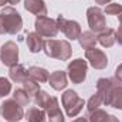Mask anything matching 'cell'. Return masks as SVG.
Returning a JSON list of instances; mask_svg holds the SVG:
<instances>
[{
    "mask_svg": "<svg viewBox=\"0 0 122 122\" xmlns=\"http://www.w3.org/2000/svg\"><path fill=\"white\" fill-rule=\"evenodd\" d=\"M97 91L104 97V104L122 111V82L117 78H99L97 81Z\"/></svg>",
    "mask_w": 122,
    "mask_h": 122,
    "instance_id": "cell-1",
    "label": "cell"
},
{
    "mask_svg": "<svg viewBox=\"0 0 122 122\" xmlns=\"http://www.w3.org/2000/svg\"><path fill=\"white\" fill-rule=\"evenodd\" d=\"M23 29V19L14 7H3L0 11V30L3 34H17Z\"/></svg>",
    "mask_w": 122,
    "mask_h": 122,
    "instance_id": "cell-2",
    "label": "cell"
},
{
    "mask_svg": "<svg viewBox=\"0 0 122 122\" xmlns=\"http://www.w3.org/2000/svg\"><path fill=\"white\" fill-rule=\"evenodd\" d=\"M43 50H44L47 57L56 58V60H60V61H68L72 56V47L67 40L48 38L47 41H44Z\"/></svg>",
    "mask_w": 122,
    "mask_h": 122,
    "instance_id": "cell-3",
    "label": "cell"
},
{
    "mask_svg": "<svg viewBox=\"0 0 122 122\" xmlns=\"http://www.w3.org/2000/svg\"><path fill=\"white\" fill-rule=\"evenodd\" d=\"M61 104H62V107L65 109L67 117L74 118V117H77L82 111V108L85 105V101L75 91L67 90V91H64V94L61 95Z\"/></svg>",
    "mask_w": 122,
    "mask_h": 122,
    "instance_id": "cell-4",
    "label": "cell"
},
{
    "mask_svg": "<svg viewBox=\"0 0 122 122\" xmlns=\"http://www.w3.org/2000/svg\"><path fill=\"white\" fill-rule=\"evenodd\" d=\"M0 115L7 122H19L23 119L24 111L23 107L16 99H4L0 105Z\"/></svg>",
    "mask_w": 122,
    "mask_h": 122,
    "instance_id": "cell-5",
    "label": "cell"
},
{
    "mask_svg": "<svg viewBox=\"0 0 122 122\" xmlns=\"http://www.w3.org/2000/svg\"><path fill=\"white\" fill-rule=\"evenodd\" d=\"M87 71H88V62L84 58H75L68 62L67 75L72 84H82L87 78Z\"/></svg>",
    "mask_w": 122,
    "mask_h": 122,
    "instance_id": "cell-6",
    "label": "cell"
},
{
    "mask_svg": "<svg viewBox=\"0 0 122 122\" xmlns=\"http://www.w3.org/2000/svg\"><path fill=\"white\" fill-rule=\"evenodd\" d=\"M34 29L36 33L41 37H47V38H54L58 33L57 27V21L54 19H50L47 16H40L36 19L34 21Z\"/></svg>",
    "mask_w": 122,
    "mask_h": 122,
    "instance_id": "cell-7",
    "label": "cell"
},
{
    "mask_svg": "<svg viewBox=\"0 0 122 122\" xmlns=\"http://www.w3.org/2000/svg\"><path fill=\"white\" fill-rule=\"evenodd\" d=\"M56 21H57V27H58V31H61L68 40H78V37L81 36V26H80V23L78 21H75V20H68V19H65L64 16H58L57 19H56Z\"/></svg>",
    "mask_w": 122,
    "mask_h": 122,
    "instance_id": "cell-8",
    "label": "cell"
},
{
    "mask_svg": "<svg viewBox=\"0 0 122 122\" xmlns=\"http://www.w3.org/2000/svg\"><path fill=\"white\" fill-rule=\"evenodd\" d=\"M0 61L6 67L19 64V47L14 41H6L0 48Z\"/></svg>",
    "mask_w": 122,
    "mask_h": 122,
    "instance_id": "cell-9",
    "label": "cell"
},
{
    "mask_svg": "<svg viewBox=\"0 0 122 122\" xmlns=\"http://www.w3.org/2000/svg\"><path fill=\"white\" fill-rule=\"evenodd\" d=\"M105 13L99 9L92 6L87 10V20H88V26L91 31L94 33H101L107 29V21H105Z\"/></svg>",
    "mask_w": 122,
    "mask_h": 122,
    "instance_id": "cell-10",
    "label": "cell"
},
{
    "mask_svg": "<svg viewBox=\"0 0 122 122\" xmlns=\"http://www.w3.org/2000/svg\"><path fill=\"white\" fill-rule=\"evenodd\" d=\"M85 58L90 62V65H91L92 68H95V70H104L108 65V57H107V54L102 50L97 48V47H92V48L85 50Z\"/></svg>",
    "mask_w": 122,
    "mask_h": 122,
    "instance_id": "cell-11",
    "label": "cell"
},
{
    "mask_svg": "<svg viewBox=\"0 0 122 122\" xmlns=\"http://www.w3.org/2000/svg\"><path fill=\"white\" fill-rule=\"evenodd\" d=\"M44 109L47 112V117H48L50 122H65L64 114L61 112V108L58 105V98L57 97H51Z\"/></svg>",
    "mask_w": 122,
    "mask_h": 122,
    "instance_id": "cell-12",
    "label": "cell"
},
{
    "mask_svg": "<svg viewBox=\"0 0 122 122\" xmlns=\"http://www.w3.org/2000/svg\"><path fill=\"white\" fill-rule=\"evenodd\" d=\"M48 84L56 91L64 90L68 85V75H67V72L62 71V70H57V71L51 72L50 77H48Z\"/></svg>",
    "mask_w": 122,
    "mask_h": 122,
    "instance_id": "cell-13",
    "label": "cell"
},
{
    "mask_svg": "<svg viewBox=\"0 0 122 122\" xmlns=\"http://www.w3.org/2000/svg\"><path fill=\"white\" fill-rule=\"evenodd\" d=\"M24 9L33 14H36L37 17L47 16V6L44 0H24Z\"/></svg>",
    "mask_w": 122,
    "mask_h": 122,
    "instance_id": "cell-14",
    "label": "cell"
},
{
    "mask_svg": "<svg viewBox=\"0 0 122 122\" xmlns=\"http://www.w3.org/2000/svg\"><path fill=\"white\" fill-rule=\"evenodd\" d=\"M9 77H10L11 81L17 82V84H23V82L29 78V71L26 70L24 65L16 64V65L10 67V70H9Z\"/></svg>",
    "mask_w": 122,
    "mask_h": 122,
    "instance_id": "cell-15",
    "label": "cell"
},
{
    "mask_svg": "<svg viewBox=\"0 0 122 122\" xmlns=\"http://www.w3.org/2000/svg\"><path fill=\"white\" fill-rule=\"evenodd\" d=\"M26 43H27V48L30 53H40L44 47V40L37 33H29Z\"/></svg>",
    "mask_w": 122,
    "mask_h": 122,
    "instance_id": "cell-16",
    "label": "cell"
},
{
    "mask_svg": "<svg viewBox=\"0 0 122 122\" xmlns=\"http://www.w3.org/2000/svg\"><path fill=\"white\" fill-rule=\"evenodd\" d=\"M97 40H98V43H99L102 47H105V48L112 47V46L115 44V41H117V37H115V30H114V29H105L104 31L98 33Z\"/></svg>",
    "mask_w": 122,
    "mask_h": 122,
    "instance_id": "cell-17",
    "label": "cell"
},
{
    "mask_svg": "<svg viewBox=\"0 0 122 122\" xmlns=\"http://www.w3.org/2000/svg\"><path fill=\"white\" fill-rule=\"evenodd\" d=\"M26 119L27 122H47V112L43 108L38 107H31L26 112Z\"/></svg>",
    "mask_w": 122,
    "mask_h": 122,
    "instance_id": "cell-18",
    "label": "cell"
},
{
    "mask_svg": "<svg viewBox=\"0 0 122 122\" xmlns=\"http://www.w3.org/2000/svg\"><path fill=\"white\" fill-rule=\"evenodd\" d=\"M27 71H29V77L31 80H34L37 82H48L50 72L46 68H43V67H30Z\"/></svg>",
    "mask_w": 122,
    "mask_h": 122,
    "instance_id": "cell-19",
    "label": "cell"
},
{
    "mask_svg": "<svg viewBox=\"0 0 122 122\" xmlns=\"http://www.w3.org/2000/svg\"><path fill=\"white\" fill-rule=\"evenodd\" d=\"M78 41H80V46L84 50H88V48L95 47V44L98 43L97 36H95L94 31H84V33H81V36L78 37Z\"/></svg>",
    "mask_w": 122,
    "mask_h": 122,
    "instance_id": "cell-20",
    "label": "cell"
},
{
    "mask_svg": "<svg viewBox=\"0 0 122 122\" xmlns=\"http://www.w3.org/2000/svg\"><path fill=\"white\" fill-rule=\"evenodd\" d=\"M13 99H16L21 107H27L31 101V97L26 92L24 88H17L13 92Z\"/></svg>",
    "mask_w": 122,
    "mask_h": 122,
    "instance_id": "cell-21",
    "label": "cell"
},
{
    "mask_svg": "<svg viewBox=\"0 0 122 122\" xmlns=\"http://www.w3.org/2000/svg\"><path fill=\"white\" fill-rule=\"evenodd\" d=\"M102 104H104V97H102V94L99 91H97L94 95H91V98H90L88 102H87V111L91 112L94 109L99 108Z\"/></svg>",
    "mask_w": 122,
    "mask_h": 122,
    "instance_id": "cell-22",
    "label": "cell"
},
{
    "mask_svg": "<svg viewBox=\"0 0 122 122\" xmlns=\"http://www.w3.org/2000/svg\"><path fill=\"white\" fill-rule=\"evenodd\" d=\"M109 114H107V111L97 108L91 112H88V122H105Z\"/></svg>",
    "mask_w": 122,
    "mask_h": 122,
    "instance_id": "cell-23",
    "label": "cell"
},
{
    "mask_svg": "<svg viewBox=\"0 0 122 122\" xmlns=\"http://www.w3.org/2000/svg\"><path fill=\"white\" fill-rule=\"evenodd\" d=\"M23 88L26 90V92L30 95L31 98H34V95H36L37 92L41 90V88H40V82H37V81L31 80L30 77H29V78L23 82Z\"/></svg>",
    "mask_w": 122,
    "mask_h": 122,
    "instance_id": "cell-24",
    "label": "cell"
},
{
    "mask_svg": "<svg viewBox=\"0 0 122 122\" xmlns=\"http://www.w3.org/2000/svg\"><path fill=\"white\" fill-rule=\"evenodd\" d=\"M50 95H48V92L43 91V90H40V91L37 92L36 95H34V102H36V105L38 107V108H46V105H47V102L50 101Z\"/></svg>",
    "mask_w": 122,
    "mask_h": 122,
    "instance_id": "cell-25",
    "label": "cell"
},
{
    "mask_svg": "<svg viewBox=\"0 0 122 122\" xmlns=\"http://www.w3.org/2000/svg\"><path fill=\"white\" fill-rule=\"evenodd\" d=\"M11 91V84L6 77H0V98L7 97Z\"/></svg>",
    "mask_w": 122,
    "mask_h": 122,
    "instance_id": "cell-26",
    "label": "cell"
},
{
    "mask_svg": "<svg viewBox=\"0 0 122 122\" xmlns=\"http://www.w3.org/2000/svg\"><path fill=\"white\" fill-rule=\"evenodd\" d=\"M121 11H122V4H119V3H109V4L105 6V10H104L105 14H111V16H118Z\"/></svg>",
    "mask_w": 122,
    "mask_h": 122,
    "instance_id": "cell-27",
    "label": "cell"
},
{
    "mask_svg": "<svg viewBox=\"0 0 122 122\" xmlns=\"http://www.w3.org/2000/svg\"><path fill=\"white\" fill-rule=\"evenodd\" d=\"M115 37H117V41H118V44L122 46V23H119V27H118V30L115 31Z\"/></svg>",
    "mask_w": 122,
    "mask_h": 122,
    "instance_id": "cell-28",
    "label": "cell"
},
{
    "mask_svg": "<svg viewBox=\"0 0 122 122\" xmlns=\"http://www.w3.org/2000/svg\"><path fill=\"white\" fill-rule=\"evenodd\" d=\"M115 78L119 80L122 82V64H119V65L117 67V70H115Z\"/></svg>",
    "mask_w": 122,
    "mask_h": 122,
    "instance_id": "cell-29",
    "label": "cell"
},
{
    "mask_svg": "<svg viewBox=\"0 0 122 122\" xmlns=\"http://www.w3.org/2000/svg\"><path fill=\"white\" fill-rule=\"evenodd\" d=\"M20 0H3L1 3V7H4V4H17Z\"/></svg>",
    "mask_w": 122,
    "mask_h": 122,
    "instance_id": "cell-30",
    "label": "cell"
},
{
    "mask_svg": "<svg viewBox=\"0 0 122 122\" xmlns=\"http://www.w3.org/2000/svg\"><path fill=\"white\" fill-rule=\"evenodd\" d=\"M105 122H119V119H118L115 115H108V118H107Z\"/></svg>",
    "mask_w": 122,
    "mask_h": 122,
    "instance_id": "cell-31",
    "label": "cell"
},
{
    "mask_svg": "<svg viewBox=\"0 0 122 122\" xmlns=\"http://www.w3.org/2000/svg\"><path fill=\"white\" fill-rule=\"evenodd\" d=\"M95 3L97 4H109V3H112V0H95Z\"/></svg>",
    "mask_w": 122,
    "mask_h": 122,
    "instance_id": "cell-32",
    "label": "cell"
},
{
    "mask_svg": "<svg viewBox=\"0 0 122 122\" xmlns=\"http://www.w3.org/2000/svg\"><path fill=\"white\" fill-rule=\"evenodd\" d=\"M72 122H88V118H84V117H81V118H75Z\"/></svg>",
    "mask_w": 122,
    "mask_h": 122,
    "instance_id": "cell-33",
    "label": "cell"
},
{
    "mask_svg": "<svg viewBox=\"0 0 122 122\" xmlns=\"http://www.w3.org/2000/svg\"><path fill=\"white\" fill-rule=\"evenodd\" d=\"M118 20H119V23H122V11L118 14Z\"/></svg>",
    "mask_w": 122,
    "mask_h": 122,
    "instance_id": "cell-34",
    "label": "cell"
},
{
    "mask_svg": "<svg viewBox=\"0 0 122 122\" xmlns=\"http://www.w3.org/2000/svg\"><path fill=\"white\" fill-rule=\"evenodd\" d=\"M1 3H3V0H0V6H1Z\"/></svg>",
    "mask_w": 122,
    "mask_h": 122,
    "instance_id": "cell-35",
    "label": "cell"
},
{
    "mask_svg": "<svg viewBox=\"0 0 122 122\" xmlns=\"http://www.w3.org/2000/svg\"><path fill=\"white\" fill-rule=\"evenodd\" d=\"M0 34H1V30H0Z\"/></svg>",
    "mask_w": 122,
    "mask_h": 122,
    "instance_id": "cell-36",
    "label": "cell"
}]
</instances>
